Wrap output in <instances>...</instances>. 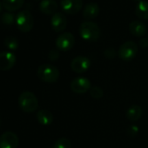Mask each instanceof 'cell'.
Instances as JSON below:
<instances>
[{
  "label": "cell",
  "instance_id": "cell-1",
  "mask_svg": "<svg viewBox=\"0 0 148 148\" xmlns=\"http://www.w3.org/2000/svg\"><path fill=\"white\" fill-rule=\"evenodd\" d=\"M79 34L81 38L89 42H95L100 37L99 26L92 21H85L79 26Z\"/></svg>",
  "mask_w": 148,
  "mask_h": 148
},
{
  "label": "cell",
  "instance_id": "cell-2",
  "mask_svg": "<svg viewBox=\"0 0 148 148\" xmlns=\"http://www.w3.org/2000/svg\"><path fill=\"white\" fill-rule=\"evenodd\" d=\"M18 106L24 112L32 113L38 109V100L33 92L25 91L18 97Z\"/></svg>",
  "mask_w": 148,
  "mask_h": 148
},
{
  "label": "cell",
  "instance_id": "cell-3",
  "mask_svg": "<svg viewBox=\"0 0 148 148\" xmlns=\"http://www.w3.org/2000/svg\"><path fill=\"white\" fill-rule=\"evenodd\" d=\"M37 75L43 82L55 83L59 78V71L56 66L51 64H43L38 68Z\"/></svg>",
  "mask_w": 148,
  "mask_h": 148
},
{
  "label": "cell",
  "instance_id": "cell-4",
  "mask_svg": "<svg viewBox=\"0 0 148 148\" xmlns=\"http://www.w3.org/2000/svg\"><path fill=\"white\" fill-rule=\"evenodd\" d=\"M16 25L22 32H29L34 26L33 16L26 10L21 11L16 16Z\"/></svg>",
  "mask_w": 148,
  "mask_h": 148
},
{
  "label": "cell",
  "instance_id": "cell-5",
  "mask_svg": "<svg viewBox=\"0 0 148 148\" xmlns=\"http://www.w3.org/2000/svg\"><path fill=\"white\" fill-rule=\"evenodd\" d=\"M138 51L137 44L133 41H126L123 43L118 51V55L120 59L124 61H130L133 59Z\"/></svg>",
  "mask_w": 148,
  "mask_h": 148
},
{
  "label": "cell",
  "instance_id": "cell-6",
  "mask_svg": "<svg viewBox=\"0 0 148 148\" xmlns=\"http://www.w3.org/2000/svg\"><path fill=\"white\" fill-rule=\"evenodd\" d=\"M70 87L73 92L78 94H83L89 92L92 86L91 81L85 77H78L71 82Z\"/></svg>",
  "mask_w": 148,
  "mask_h": 148
},
{
  "label": "cell",
  "instance_id": "cell-7",
  "mask_svg": "<svg viewBox=\"0 0 148 148\" xmlns=\"http://www.w3.org/2000/svg\"><path fill=\"white\" fill-rule=\"evenodd\" d=\"M74 45H75V38L70 32L61 33L56 39V46L59 51H70Z\"/></svg>",
  "mask_w": 148,
  "mask_h": 148
},
{
  "label": "cell",
  "instance_id": "cell-8",
  "mask_svg": "<svg viewBox=\"0 0 148 148\" xmlns=\"http://www.w3.org/2000/svg\"><path fill=\"white\" fill-rule=\"evenodd\" d=\"M92 65L89 58L85 56H78L71 62V69L76 73H84L87 71Z\"/></svg>",
  "mask_w": 148,
  "mask_h": 148
},
{
  "label": "cell",
  "instance_id": "cell-9",
  "mask_svg": "<svg viewBox=\"0 0 148 148\" xmlns=\"http://www.w3.org/2000/svg\"><path fill=\"white\" fill-rule=\"evenodd\" d=\"M60 7L67 14H77L83 8V0H60Z\"/></svg>",
  "mask_w": 148,
  "mask_h": 148
},
{
  "label": "cell",
  "instance_id": "cell-10",
  "mask_svg": "<svg viewBox=\"0 0 148 148\" xmlns=\"http://www.w3.org/2000/svg\"><path fill=\"white\" fill-rule=\"evenodd\" d=\"M18 144V137L12 132H6L0 136V148H17Z\"/></svg>",
  "mask_w": 148,
  "mask_h": 148
},
{
  "label": "cell",
  "instance_id": "cell-11",
  "mask_svg": "<svg viewBox=\"0 0 148 148\" xmlns=\"http://www.w3.org/2000/svg\"><path fill=\"white\" fill-rule=\"evenodd\" d=\"M16 56L12 51L0 52V71H9L16 64Z\"/></svg>",
  "mask_w": 148,
  "mask_h": 148
},
{
  "label": "cell",
  "instance_id": "cell-12",
  "mask_svg": "<svg viewBox=\"0 0 148 148\" xmlns=\"http://www.w3.org/2000/svg\"><path fill=\"white\" fill-rule=\"evenodd\" d=\"M51 25L53 31L56 32H61L64 31L67 25L65 15L62 12H56L51 18Z\"/></svg>",
  "mask_w": 148,
  "mask_h": 148
},
{
  "label": "cell",
  "instance_id": "cell-13",
  "mask_svg": "<svg viewBox=\"0 0 148 148\" xmlns=\"http://www.w3.org/2000/svg\"><path fill=\"white\" fill-rule=\"evenodd\" d=\"M99 12H100V8L99 5L97 3L92 2V3H88L87 5H86L85 8L83 9L82 16L85 19L89 21L93 18H96L99 16Z\"/></svg>",
  "mask_w": 148,
  "mask_h": 148
},
{
  "label": "cell",
  "instance_id": "cell-14",
  "mask_svg": "<svg viewBox=\"0 0 148 148\" xmlns=\"http://www.w3.org/2000/svg\"><path fill=\"white\" fill-rule=\"evenodd\" d=\"M129 31H130L132 35L138 37V38L144 37L147 32V29H146L145 25L144 23H142L141 21H138V20L132 21L130 23Z\"/></svg>",
  "mask_w": 148,
  "mask_h": 148
},
{
  "label": "cell",
  "instance_id": "cell-15",
  "mask_svg": "<svg viewBox=\"0 0 148 148\" xmlns=\"http://www.w3.org/2000/svg\"><path fill=\"white\" fill-rule=\"evenodd\" d=\"M39 10L46 15H54L58 10V4L55 0H42L39 4Z\"/></svg>",
  "mask_w": 148,
  "mask_h": 148
},
{
  "label": "cell",
  "instance_id": "cell-16",
  "mask_svg": "<svg viewBox=\"0 0 148 148\" xmlns=\"http://www.w3.org/2000/svg\"><path fill=\"white\" fill-rule=\"evenodd\" d=\"M37 119L42 125H49L53 121V115L48 110H40L37 112Z\"/></svg>",
  "mask_w": 148,
  "mask_h": 148
},
{
  "label": "cell",
  "instance_id": "cell-17",
  "mask_svg": "<svg viewBox=\"0 0 148 148\" xmlns=\"http://www.w3.org/2000/svg\"><path fill=\"white\" fill-rule=\"evenodd\" d=\"M135 15L141 20L148 19V2L142 0L135 7Z\"/></svg>",
  "mask_w": 148,
  "mask_h": 148
},
{
  "label": "cell",
  "instance_id": "cell-18",
  "mask_svg": "<svg viewBox=\"0 0 148 148\" xmlns=\"http://www.w3.org/2000/svg\"><path fill=\"white\" fill-rule=\"evenodd\" d=\"M126 118L130 121H137L142 116V109L138 105H132L126 110Z\"/></svg>",
  "mask_w": 148,
  "mask_h": 148
},
{
  "label": "cell",
  "instance_id": "cell-19",
  "mask_svg": "<svg viewBox=\"0 0 148 148\" xmlns=\"http://www.w3.org/2000/svg\"><path fill=\"white\" fill-rule=\"evenodd\" d=\"M2 3L4 8L8 12H15L24 5L25 0H2Z\"/></svg>",
  "mask_w": 148,
  "mask_h": 148
},
{
  "label": "cell",
  "instance_id": "cell-20",
  "mask_svg": "<svg viewBox=\"0 0 148 148\" xmlns=\"http://www.w3.org/2000/svg\"><path fill=\"white\" fill-rule=\"evenodd\" d=\"M4 43H5V45L6 46V48H8L11 51H15L19 46V42H18V38L13 36L6 37Z\"/></svg>",
  "mask_w": 148,
  "mask_h": 148
},
{
  "label": "cell",
  "instance_id": "cell-21",
  "mask_svg": "<svg viewBox=\"0 0 148 148\" xmlns=\"http://www.w3.org/2000/svg\"><path fill=\"white\" fill-rule=\"evenodd\" d=\"M1 21L4 25H11L14 23V21H16V18L14 16V14L11 12H7L2 14L1 16Z\"/></svg>",
  "mask_w": 148,
  "mask_h": 148
},
{
  "label": "cell",
  "instance_id": "cell-22",
  "mask_svg": "<svg viewBox=\"0 0 148 148\" xmlns=\"http://www.w3.org/2000/svg\"><path fill=\"white\" fill-rule=\"evenodd\" d=\"M52 148H71V143L68 138H61L55 142Z\"/></svg>",
  "mask_w": 148,
  "mask_h": 148
},
{
  "label": "cell",
  "instance_id": "cell-23",
  "mask_svg": "<svg viewBox=\"0 0 148 148\" xmlns=\"http://www.w3.org/2000/svg\"><path fill=\"white\" fill-rule=\"evenodd\" d=\"M89 92L90 95L95 99H100L104 95V92L99 86H92Z\"/></svg>",
  "mask_w": 148,
  "mask_h": 148
},
{
  "label": "cell",
  "instance_id": "cell-24",
  "mask_svg": "<svg viewBox=\"0 0 148 148\" xmlns=\"http://www.w3.org/2000/svg\"><path fill=\"white\" fill-rule=\"evenodd\" d=\"M48 58L51 61H56L59 58V51L55 49L51 50L48 54Z\"/></svg>",
  "mask_w": 148,
  "mask_h": 148
},
{
  "label": "cell",
  "instance_id": "cell-25",
  "mask_svg": "<svg viewBox=\"0 0 148 148\" xmlns=\"http://www.w3.org/2000/svg\"><path fill=\"white\" fill-rule=\"evenodd\" d=\"M104 55L106 58H109V59H112V58H114L115 56H116V51L113 48H108L106 49L105 51H104Z\"/></svg>",
  "mask_w": 148,
  "mask_h": 148
},
{
  "label": "cell",
  "instance_id": "cell-26",
  "mask_svg": "<svg viewBox=\"0 0 148 148\" xmlns=\"http://www.w3.org/2000/svg\"><path fill=\"white\" fill-rule=\"evenodd\" d=\"M127 132L128 134L131 136V137H133V136H136L138 132V128L137 125H130L127 129Z\"/></svg>",
  "mask_w": 148,
  "mask_h": 148
},
{
  "label": "cell",
  "instance_id": "cell-27",
  "mask_svg": "<svg viewBox=\"0 0 148 148\" xmlns=\"http://www.w3.org/2000/svg\"><path fill=\"white\" fill-rule=\"evenodd\" d=\"M139 45L141 48H146L148 47V38H143L140 39L139 41Z\"/></svg>",
  "mask_w": 148,
  "mask_h": 148
},
{
  "label": "cell",
  "instance_id": "cell-28",
  "mask_svg": "<svg viewBox=\"0 0 148 148\" xmlns=\"http://www.w3.org/2000/svg\"><path fill=\"white\" fill-rule=\"evenodd\" d=\"M3 3L1 2V1H0V12H2V10H3Z\"/></svg>",
  "mask_w": 148,
  "mask_h": 148
},
{
  "label": "cell",
  "instance_id": "cell-29",
  "mask_svg": "<svg viewBox=\"0 0 148 148\" xmlns=\"http://www.w3.org/2000/svg\"><path fill=\"white\" fill-rule=\"evenodd\" d=\"M133 1H136V2H138H138L142 1V0H133Z\"/></svg>",
  "mask_w": 148,
  "mask_h": 148
},
{
  "label": "cell",
  "instance_id": "cell-30",
  "mask_svg": "<svg viewBox=\"0 0 148 148\" xmlns=\"http://www.w3.org/2000/svg\"><path fill=\"white\" fill-rule=\"evenodd\" d=\"M0 124H1V120H0Z\"/></svg>",
  "mask_w": 148,
  "mask_h": 148
}]
</instances>
